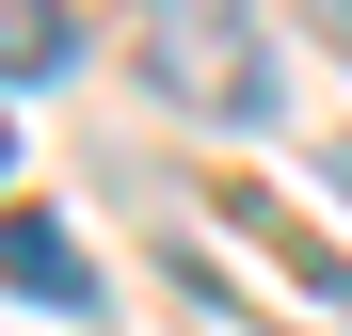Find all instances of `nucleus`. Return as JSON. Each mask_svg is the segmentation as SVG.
<instances>
[{
	"label": "nucleus",
	"instance_id": "4",
	"mask_svg": "<svg viewBox=\"0 0 352 336\" xmlns=\"http://www.w3.org/2000/svg\"><path fill=\"white\" fill-rule=\"evenodd\" d=\"M288 272H305V289H320V304L352 320V256H305V240H288Z\"/></svg>",
	"mask_w": 352,
	"mask_h": 336
},
{
	"label": "nucleus",
	"instance_id": "3",
	"mask_svg": "<svg viewBox=\"0 0 352 336\" xmlns=\"http://www.w3.org/2000/svg\"><path fill=\"white\" fill-rule=\"evenodd\" d=\"M65 48H80V16H65V0H0V80H48Z\"/></svg>",
	"mask_w": 352,
	"mask_h": 336
},
{
	"label": "nucleus",
	"instance_id": "2",
	"mask_svg": "<svg viewBox=\"0 0 352 336\" xmlns=\"http://www.w3.org/2000/svg\"><path fill=\"white\" fill-rule=\"evenodd\" d=\"M0 289H32V304H96V256L65 240V224H48V208H0Z\"/></svg>",
	"mask_w": 352,
	"mask_h": 336
},
{
	"label": "nucleus",
	"instance_id": "5",
	"mask_svg": "<svg viewBox=\"0 0 352 336\" xmlns=\"http://www.w3.org/2000/svg\"><path fill=\"white\" fill-rule=\"evenodd\" d=\"M320 16H336V32H352V0H320Z\"/></svg>",
	"mask_w": 352,
	"mask_h": 336
},
{
	"label": "nucleus",
	"instance_id": "1",
	"mask_svg": "<svg viewBox=\"0 0 352 336\" xmlns=\"http://www.w3.org/2000/svg\"><path fill=\"white\" fill-rule=\"evenodd\" d=\"M144 96H176L192 128H272V16L256 0H144Z\"/></svg>",
	"mask_w": 352,
	"mask_h": 336
}]
</instances>
